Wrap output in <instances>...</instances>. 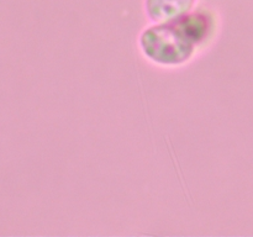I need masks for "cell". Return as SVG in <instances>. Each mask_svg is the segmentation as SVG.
<instances>
[{
  "instance_id": "obj_1",
  "label": "cell",
  "mask_w": 253,
  "mask_h": 237,
  "mask_svg": "<svg viewBox=\"0 0 253 237\" xmlns=\"http://www.w3.org/2000/svg\"><path fill=\"white\" fill-rule=\"evenodd\" d=\"M211 15L192 10L173 21L155 24L141 34V52L156 66L179 67L189 62L214 31Z\"/></svg>"
},
{
  "instance_id": "obj_2",
  "label": "cell",
  "mask_w": 253,
  "mask_h": 237,
  "mask_svg": "<svg viewBox=\"0 0 253 237\" xmlns=\"http://www.w3.org/2000/svg\"><path fill=\"white\" fill-rule=\"evenodd\" d=\"M195 0H146L145 9L148 19L155 24L173 21L194 9Z\"/></svg>"
}]
</instances>
